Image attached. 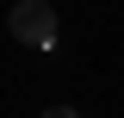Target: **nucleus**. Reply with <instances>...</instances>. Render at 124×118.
Listing matches in <instances>:
<instances>
[{
    "instance_id": "2",
    "label": "nucleus",
    "mask_w": 124,
    "mask_h": 118,
    "mask_svg": "<svg viewBox=\"0 0 124 118\" xmlns=\"http://www.w3.org/2000/svg\"><path fill=\"white\" fill-rule=\"evenodd\" d=\"M44 118H81V112H75V106H50Z\"/></svg>"
},
{
    "instance_id": "1",
    "label": "nucleus",
    "mask_w": 124,
    "mask_h": 118,
    "mask_svg": "<svg viewBox=\"0 0 124 118\" xmlns=\"http://www.w3.org/2000/svg\"><path fill=\"white\" fill-rule=\"evenodd\" d=\"M6 31H13L25 50H50L56 44V6H50V0H19L13 13H6Z\"/></svg>"
}]
</instances>
